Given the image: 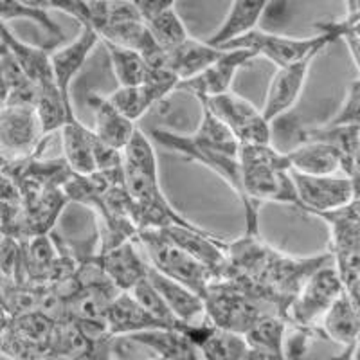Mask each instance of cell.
<instances>
[{
	"label": "cell",
	"mask_w": 360,
	"mask_h": 360,
	"mask_svg": "<svg viewBox=\"0 0 360 360\" xmlns=\"http://www.w3.org/2000/svg\"><path fill=\"white\" fill-rule=\"evenodd\" d=\"M245 234H259V205L287 204L297 207L292 169L285 152L272 143L240 144Z\"/></svg>",
	"instance_id": "cell-1"
},
{
	"label": "cell",
	"mask_w": 360,
	"mask_h": 360,
	"mask_svg": "<svg viewBox=\"0 0 360 360\" xmlns=\"http://www.w3.org/2000/svg\"><path fill=\"white\" fill-rule=\"evenodd\" d=\"M330 231V256L340 276L344 292L359 299L360 288V217L359 198L333 211L315 213Z\"/></svg>",
	"instance_id": "cell-2"
},
{
	"label": "cell",
	"mask_w": 360,
	"mask_h": 360,
	"mask_svg": "<svg viewBox=\"0 0 360 360\" xmlns=\"http://www.w3.org/2000/svg\"><path fill=\"white\" fill-rule=\"evenodd\" d=\"M135 242L139 243L148 265L160 274L168 276L182 283L191 290L198 292L204 297L209 285L217 281L214 274L204 263L193 258L191 254L180 249L169 238L164 236L159 229H141L135 234Z\"/></svg>",
	"instance_id": "cell-3"
},
{
	"label": "cell",
	"mask_w": 360,
	"mask_h": 360,
	"mask_svg": "<svg viewBox=\"0 0 360 360\" xmlns=\"http://www.w3.org/2000/svg\"><path fill=\"white\" fill-rule=\"evenodd\" d=\"M204 301L207 323L238 333H245L250 324L266 311H276L270 304L252 297L229 279L211 283Z\"/></svg>",
	"instance_id": "cell-4"
},
{
	"label": "cell",
	"mask_w": 360,
	"mask_h": 360,
	"mask_svg": "<svg viewBox=\"0 0 360 360\" xmlns=\"http://www.w3.org/2000/svg\"><path fill=\"white\" fill-rule=\"evenodd\" d=\"M335 41L332 33L321 31L319 34L308 38H294L285 34L270 33L265 29H252L236 40L227 41L220 49H247L252 51L256 58H265L276 67H285L303 60L311 53H321L328 45Z\"/></svg>",
	"instance_id": "cell-5"
},
{
	"label": "cell",
	"mask_w": 360,
	"mask_h": 360,
	"mask_svg": "<svg viewBox=\"0 0 360 360\" xmlns=\"http://www.w3.org/2000/svg\"><path fill=\"white\" fill-rule=\"evenodd\" d=\"M344 292L340 276L332 262L323 263L303 281L287 310L288 324L304 330L319 326L324 311Z\"/></svg>",
	"instance_id": "cell-6"
},
{
	"label": "cell",
	"mask_w": 360,
	"mask_h": 360,
	"mask_svg": "<svg viewBox=\"0 0 360 360\" xmlns=\"http://www.w3.org/2000/svg\"><path fill=\"white\" fill-rule=\"evenodd\" d=\"M148 135L152 137V141L159 143L169 152L179 153V155L207 168L209 172L217 173L225 184L236 193L238 198L243 200L242 169H240L238 153L224 152V150L200 143L193 137V134L184 135L172 130H164V128H152Z\"/></svg>",
	"instance_id": "cell-7"
},
{
	"label": "cell",
	"mask_w": 360,
	"mask_h": 360,
	"mask_svg": "<svg viewBox=\"0 0 360 360\" xmlns=\"http://www.w3.org/2000/svg\"><path fill=\"white\" fill-rule=\"evenodd\" d=\"M233 131L240 144L272 143V123H269L259 108L233 90L211 98L198 99Z\"/></svg>",
	"instance_id": "cell-8"
},
{
	"label": "cell",
	"mask_w": 360,
	"mask_h": 360,
	"mask_svg": "<svg viewBox=\"0 0 360 360\" xmlns=\"http://www.w3.org/2000/svg\"><path fill=\"white\" fill-rule=\"evenodd\" d=\"M297 209L307 214L333 211L359 198V182L348 175H303L292 172Z\"/></svg>",
	"instance_id": "cell-9"
},
{
	"label": "cell",
	"mask_w": 360,
	"mask_h": 360,
	"mask_svg": "<svg viewBox=\"0 0 360 360\" xmlns=\"http://www.w3.org/2000/svg\"><path fill=\"white\" fill-rule=\"evenodd\" d=\"M44 131L31 105L8 103L0 110V159L20 160L34 153Z\"/></svg>",
	"instance_id": "cell-10"
},
{
	"label": "cell",
	"mask_w": 360,
	"mask_h": 360,
	"mask_svg": "<svg viewBox=\"0 0 360 360\" xmlns=\"http://www.w3.org/2000/svg\"><path fill=\"white\" fill-rule=\"evenodd\" d=\"M319 54L321 53H311L299 62L278 67V72L270 79L265 103H263L262 108L269 123H276L278 119L285 117L297 105L299 98L303 94L308 74H310L311 63Z\"/></svg>",
	"instance_id": "cell-11"
},
{
	"label": "cell",
	"mask_w": 360,
	"mask_h": 360,
	"mask_svg": "<svg viewBox=\"0 0 360 360\" xmlns=\"http://www.w3.org/2000/svg\"><path fill=\"white\" fill-rule=\"evenodd\" d=\"M256 60V54L247 49H224L221 56L207 69L198 72L193 78L182 79L176 85L175 92H188L197 99L211 98L231 90L238 70Z\"/></svg>",
	"instance_id": "cell-12"
},
{
	"label": "cell",
	"mask_w": 360,
	"mask_h": 360,
	"mask_svg": "<svg viewBox=\"0 0 360 360\" xmlns=\"http://www.w3.org/2000/svg\"><path fill=\"white\" fill-rule=\"evenodd\" d=\"M101 41L96 29L82 27L78 37L70 44L56 47L51 51V69H53V78L56 82L58 90L62 98L65 99L67 107L72 108V98H70V86L79 70L85 67L86 60L96 49V45Z\"/></svg>",
	"instance_id": "cell-13"
},
{
	"label": "cell",
	"mask_w": 360,
	"mask_h": 360,
	"mask_svg": "<svg viewBox=\"0 0 360 360\" xmlns=\"http://www.w3.org/2000/svg\"><path fill=\"white\" fill-rule=\"evenodd\" d=\"M317 332L342 348L340 359H355L360 339L359 299L342 292L321 317Z\"/></svg>",
	"instance_id": "cell-14"
},
{
	"label": "cell",
	"mask_w": 360,
	"mask_h": 360,
	"mask_svg": "<svg viewBox=\"0 0 360 360\" xmlns=\"http://www.w3.org/2000/svg\"><path fill=\"white\" fill-rule=\"evenodd\" d=\"M94 258L121 292H128L148 274V262L139 243L135 242V236L107 252L96 254Z\"/></svg>",
	"instance_id": "cell-15"
},
{
	"label": "cell",
	"mask_w": 360,
	"mask_h": 360,
	"mask_svg": "<svg viewBox=\"0 0 360 360\" xmlns=\"http://www.w3.org/2000/svg\"><path fill=\"white\" fill-rule=\"evenodd\" d=\"M148 279L160 294L162 301L182 326L200 324L205 321V301L198 292L168 276L160 274L148 265Z\"/></svg>",
	"instance_id": "cell-16"
},
{
	"label": "cell",
	"mask_w": 360,
	"mask_h": 360,
	"mask_svg": "<svg viewBox=\"0 0 360 360\" xmlns=\"http://www.w3.org/2000/svg\"><path fill=\"white\" fill-rule=\"evenodd\" d=\"M285 155L292 172L303 175H344L342 155L326 141H299Z\"/></svg>",
	"instance_id": "cell-17"
},
{
	"label": "cell",
	"mask_w": 360,
	"mask_h": 360,
	"mask_svg": "<svg viewBox=\"0 0 360 360\" xmlns=\"http://www.w3.org/2000/svg\"><path fill=\"white\" fill-rule=\"evenodd\" d=\"M288 321L278 311H266L254 321L243 337L249 346V359H283Z\"/></svg>",
	"instance_id": "cell-18"
},
{
	"label": "cell",
	"mask_w": 360,
	"mask_h": 360,
	"mask_svg": "<svg viewBox=\"0 0 360 360\" xmlns=\"http://www.w3.org/2000/svg\"><path fill=\"white\" fill-rule=\"evenodd\" d=\"M121 339L150 349L160 359H200V352L184 328H150Z\"/></svg>",
	"instance_id": "cell-19"
},
{
	"label": "cell",
	"mask_w": 360,
	"mask_h": 360,
	"mask_svg": "<svg viewBox=\"0 0 360 360\" xmlns=\"http://www.w3.org/2000/svg\"><path fill=\"white\" fill-rule=\"evenodd\" d=\"M89 107L94 114V128L92 131L98 139L107 143L108 146L117 148L123 152L124 144L130 139L131 131L135 130V123L124 117L114 103L108 99V96H101L98 92H89L86 96Z\"/></svg>",
	"instance_id": "cell-20"
},
{
	"label": "cell",
	"mask_w": 360,
	"mask_h": 360,
	"mask_svg": "<svg viewBox=\"0 0 360 360\" xmlns=\"http://www.w3.org/2000/svg\"><path fill=\"white\" fill-rule=\"evenodd\" d=\"M110 337H124L150 328H169L160 324L134 299L130 292H119L105 310Z\"/></svg>",
	"instance_id": "cell-21"
},
{
	"label": "cell",
	"mask_w": 360,
	"mask_h": 360,
	"mask_svg": "<svg viewBox=\"0 0 360 360\" xmlns=\"http://www.w3.org/2000/svg\"><path fill=\"white\" fill-rule=\"evenodd\" d=\"M270 0H233L220 27L207 38V44L221 47L227 41L236 40L258 27L259 20L266 15Z\"/></svg>",
	"instance_id": "cell-22"
},
{
	"label": "cell",
	"mask_w": 360,
	"mask_h": 360,
	"mask_svg": "<svg viewBox=\"0 0 360 360\" xmlns=\"http://www.w3.org/2000/svg\"><path fill=\"white\" fill-rule=\"evenodd\" d=\"M63 160L78 175H90L96 172L94 131L86 128L78 117L67 121L60 130Z\"/></svg>",
	"instance_id": "cell-23"
},
{
	"label": "cell",
	"mask_w": 360,
	"mask_h": 360,
	"mask_svg": "<svg viewBox=\"0 0 360 360\" xmlns=\"http://www.w3.org/2000/svg\"><path fill=\"white\" fill-rule=\"evenodd\" d=\"M224 49L214 47L207 41H198L189 37L188 40L166 51V65L176 74V78L182 79L193 78L204 69H207L213 62L221 56Z\"/></svg>",
	"instance_id": "cell-24"
},
{
	"label": "cell",
	"mask_w": 360,
	"mask_h": 360,
	"mask_svg": "<svg viewBox=\"0 0 360 360\" xmlns=\"http://www.w3.org/2000/svg\"><path fill=\"white\" fill-rule=\"evenodd\" d=\"M2 44L11 51L18 65L22 67L25 76L34 83V86L54 82L53 69H51V51H53L51 47H37V45L25 44V41L18 40L9 31V27L4 29Z\"/></svg>",
	"instance_id": "cell-25"
},
{
	"label": "cell",
	"mask_w": 360,
	"mask_h": 360,
	"mask_svg": "<svg viewBox=\"0 0 360 360\" xmlns=\"http://www.w3.org/2000/svg\"><path fill=\"white\" fill-rule=\"evenodd\" d=\"M107 49L108 58H110L112 72L117 79L119 86H135L141 85L146 78V62L141 56V53L123 47V45L110 44V41H101Z\"/></svg>",
	"instance_id": "cell-26"
},
{
	"label": "cell",
	"mask_w": 360,
	"mask_h": 360,
	"mask_svg": "<svg viewBox=\"0 0 360 360\" xmlns=\"http://www.w3.org/2000/svg\"><path fill=\"white\" fill-rule=\"evenodd\" d=\"M146 25L150 29V33H152L153 40L157 41V45L162 51H172L173 47H176V45H180L189 38L188 29H186L184 22L176 13L175 6L162 9V11L146 18Z\"/></svg>",
	"instance_id": "cell-27"
},
{
	"label": "cell",
	"mask_w": 360,
	"mask_h": 360,
	"mask_svg": "<svg viewBox=\"0 0 360 360\" xmlns=\"http://www.w3.org/2000/svg\"><path fill=\"white\" fill-rule=\"evenodd\" d=\"M123 162L137 172L159 179V162L152 137L135 128L123 148Z\"/></svg>",
	"instance_id": "cell-28"
},
{
	"label": "cell",
	"mask_w": 360,
	"mask_h": 360,
	"mask_svg": "<svg viewBox=\"0 0 360 360\" xmlns=\"http://www.w3.org/2000/svg\"><path fill=\"white\" fill-rule=\"evenodd\" d=\"M200 105H202V117L197 130L193 131V137L200 141V143L209 144V146L224 150V152H229V153L240 152V143L236 141L233 131L225 127L224 121L218 119L213 112L209 110L204 103H200Z\"/></svg>",
	"instance_id": "cell-29"
},
{
	"label": "cell",
	"mask_w": 360,
	"mask_h": 360,
	"mask_svg": "<svg viewBox=\"0 0 360 360\" xmlns=\"http://www.w3.org/2000/svg\"><path fill=\"white\" fill-rule=\"evenodd\" d=\"M0 20L4 24L9 20H31L51 37L58 38L60 41L65 40L62 27L51 18L49 11L31 9L22 4V2H18V0H0Z\"/></svg>",
	"instance_id": "cell-30"
},
{
	"label": "cell",
	"mask_w": 360,
	"mask_h": 360,
	"mask_svg": "<svg viewBox=\"0 0 360 360\" xmlns=\"http://www.w3.org/2000/svg\"><path fill=\"white\" fill-rule=\"evenodd\" d=\"M114 107L117 108L124 117H128L130 121H139L144 114H146L150 108L155 105L153 98L150 96V92L146 90V86L141 83V85L135 86H117V89L108 96Z\"/></svg>",
	"instance_id": "cell-31"
},
{
	"label": "cell",
	"mask_w": 360,
	"mask_h": 360,
	"mask_svg": "<svg viewBox=\"0 0 360 360\" xmlns=\"http://www.w3.org/2000/svg\"><path fill=\"white\" fill-rule=\"evenodd\" d=\"M128 292H130V294L134 295L135 301H137L148 314L152 315V317H155L160 324L169 328H186L173 317V314L169 311V308L166 307V303L162 301V297H160V294L157 292V288L153 287L152 281L148 279V274L146 278H143L141 281L135 283L134 287Z\"/></svg>",
	"instance_id": "cell-32"
},
{
	"label": "cell",
	"mask_w": 360,
	"mask_h": 360,
	"mask_svg": "<svg viewBox=\"0 0 360 360\" xmlns=\"http://www.w3.org/2000/svg\"><path fill=\"white\" fill-rule=\"evenodd\" d=\"M359 114H360V82L355 78L352 85L346 90V98H344L342 105L337 110L326 124H335V127H344V124H359Z\"/></svg>",
	"instance_id": "cell-33"
},
{
	"label": "cell",
	"mask_w": 360,
	"mask_h": 360,
	"mask_svg": "<svg viewBox=\"0 0 360 360\" xmlns=\"http://www.w3.org/2000/svg\"><path fill=\"white\" fill-rule=\"evenodd\" d=\"M49 9L65 13L82 27H92V4L86 0H49Z\"/></svg>",
	"instance_id": "cell-34"
},
{
	"label": "cell",
	"mask_w": 360,
	"mask_h": 360,
	"mask_svg": "<svg viewBox=\"0 0 360 360\" xmlns=\"http://www.w3.org/2000/svg\"><path fill=\"white\" fill-rule=\"evenodd\" d=\"M8 99H9V89H8V83H6L4 72H2V63H0V110L8 105Z\"/></svg>",
	"instance_id": "cell-35"
},
{
	"label": "cell",
	"mask_w": 360,
	"mask_h": 360,
	"mask_svg": "<svg viewBox=\"0 0 360 360\" xmlns=\"http://www.w3.org/2000/svg\"><path fill=\"white\" fill-rule=\"evenodd\" d=\"M24 6L31 9H40V11H49V0H18Z\"/></svg>",
	"instance_id": "cell-36"
},
{
	"label": "cell",
	"mask_w": 360,
	"mask_h": 360,
	"mask_svg": "<svg viewBox=\"0 0 360 360\" xmlns=\"http://www.w3.org/2000/svg\"><path fill=\"white\" fill-rule=\"evenodd\" d=\"M0 314H9L8 304H6V299H4V294H2V292H0Z\"/></svg>",
	"instance_id": "cell-37"
},
{
	"label": "cell",
	"mask_w": 360,
	"mask_h": 360,
	"mask_svg": "<svg viewBox=\"0 0 360 360\" xmlns=\"http://www.w3.org/2000/svg\"><path fill=\"white\" fill-rule=\"evenodd\" d=\"M8 27V25L4 24V22L0 20V44H2V37H4V29Z\"/></svg>",
	"instance_id": "cell-38"
},
{
	"label": "cell",
	"mask_w": 360,
	"mask_h": 360,
	"mask_svg": "<svg viewBox=\"0 0 360 360\" xmlns=\"http://www.w3.org/2000/svg\"><path fill=\"white\" fill-rule=\"evenodd\" d=\"M89 4H98V2H103V0H86Z\"/></svg>",
	"instance_id": "cell-39"
},
{
	"label": "cell",
	"mask_w": 360,
	"mask_h": 360,
	"mask_svg": "<svg viewBox=\"0 0 360 360\" xmlns=\"http://www.w3.org/2000/svg\"><path fill=\"white\" fill-rule=\"evenodd\" d=\"M166 2H168L169 6H175V0H166Z\"/></svg>",
	"instance_id": "cell-40"
},
{
	"label": "cell",
	"mask_w": 360,
	"mask_h": 360,
	"mask_svg": "<svg viewBox=\"0 0 360 360\" xmlns=\"http://www.w3.org/2000/svg\"><path fill=\"white\" fill-rule=\"evenodd\" d=\"M134 2H135V0H134Z\"/></svg>",
	"instance_id": "cell-41"
}]
</instances>
